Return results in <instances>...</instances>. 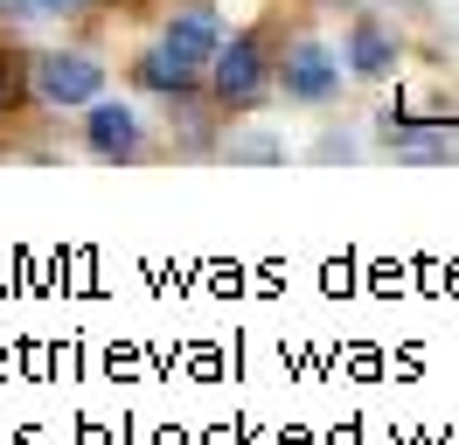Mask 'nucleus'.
I'll list each match as a JSON object with an SVG mask.
<instances>
[{"mask_svg": "<svg viewBox=\"0 0 459 445\" xmlns=\"http://www.w3.org/2000/svg\"><path fill=\"white\" fill-rule=\"evenodd\" d=\"M279 83H286V98H299V105H327L342 91V56L320 49V42H299L279 63Z\"/></svg>", "mask_w": 459, "mask_h": 445, "instance_id": "obj_2", "label": "nucleus"}, {"mask_svg": "<svg viewBox=\"0 0 459 445\" xmlns=\"http://www.w3.org/2000/svg\"><path fill=\"white\" fill-rule=\"evenodd\" d=\"M98 91H105V63H91L84 49H49V56H35V98H42V105L70 111V105H91Z\"/></svg>", "mask_w": 459, "mask_h": 445, "instance_id": "obj_1", "label": "nucleus"}, {"mask_svg": "<svg viewBox=\"0 0 459 445\" xmlns=\"http://www.w3.org/2000/svg\"><path fill=\"white\" fill-rule=\"evenodd\" d=\"M77 7H91V0H35V14H77Z\"/></svg>", "mask_w": 459, "mask_h": 445, "instance_id": "obj_10", "label": "nucleus"}, {"mask_svg": "<svg viewBox=\"0 0 459 445\" xmlns=\"http://www.w3.org/2000/svg\"><path fill=\"white\" fill-rule=\"evenodd\" d=\"M383 146L397 153V161H418V167H431V161H453V139L438 133V126H418V118H383Z\"/></svg>", "mask_w": 459, "mask_h": 445, "instance_id": "obj_6", "label": "nucleus"}, {"mask_svg": "<svg viewBox=\"0 0 459 445\" xmlns=\"http://www.w3.org/2000/svg\"><path fill=\"white\" fill-rule=\"evenodd\" d=\"M0 14H7V22H22V14H35V0H0Z\"/></svg>", "mask_w": 459, "mask_h": 445, "instance_id": "obj_11", "label": "nucleus"}, {"mask_svg": "<svg viewBox=\"0 0 459 445\" xmlns=\"http://www.w3.org/2000/svg\"><path fill=\"white\" fill-rule=\"evenodd\" d=\"M237 153H244V161H279L286 146H279V139H237Z\"/></svg>", "mask_w": 459, "mask_h": 445, "instance_id": "obj_9", "label": "nucleus"}, {"mask_svg": "<svg viewBox=\"0 0 459 445\" xmlns=\"http://www.w3.org/2000/svg\"><path fill=\"white\" fill-rule=\"evenodd\" d=\"M160 49L174 56V63H188V70H209V56H216V14L202 7V0H188L181 7V22H168V35H160Z\"/></svg>", "mask_w": 459, "mask_h": 445, "instance_id": "obj_5", "label": "nucleus"}, {"mask_svg": "<svg viewBox=\"0 0 459 445\" xmlns=\"http://www.w3.org/2000/svg\"><path fill=\"white\" fill-rule=\"evenodd\" d=\"M209 77H216V91H223L230 105H251V98H258L264 91V77H272V70H264V49L258 42H251V35H237V42H216V56H209Z\"/></svg>", "mask_w": 459, "mask_h": 445, "instance_id": "obj_3", "label": "nucleus"}, {"mask_svg": "<svg viewBox=\"0 0 459 445\" xmlns=\"http://www.w3.org/2000/svg\"><path fill=\"white\" fill-rule=\"evenodd\" d=\"M84 139H91V153H98V161H133L146 133H140V111H133V105H98V98H91Z\"/></svg>", "mask_w": 459, "mask_h": 445, "instance_id": "obj_4", "label": "nucleus"}, {"mask_svg": "<svg viewBox=\"0 0 459 445\" xmlns=\"http://www.w3.org/2000/svg\"><path fill=\"white\" fill-rule=\"evenodd\" d=\"M355 77H390L397 70V35L383 22H355L348 28V56H342Z\"/></svg>", "mask_w": 459, "mask_h": 445, "instance_id": "obj_7", "label": "nucleus"}, {"mask_svg": "<svg viewBox=\"0 0 459 445\" xmlns=\"http://www.w3.org/2000/svg\"><path fill=\"white\" fill-rule=\"evenodd\" d=\"M133 70H140V83H146V91H168V98L195 91V70H188V63H174V56L160 49V42H153V49H146L140 63H133Z\"/></svg>", "mask_w": 459, "mask_h": 445, "instance_id": "obj_8", "label": "nucleus"}]
</instances>
